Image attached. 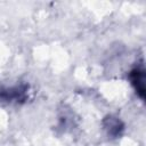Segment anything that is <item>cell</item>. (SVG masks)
<instances>
[{
  "label": "cell",
  "instance_id": "6da1fadb",
  "mask_svg": "<svg viewBox=\"0 0 146 146\" xmlns=\"http://www.w3.org/2000/svg\"><path fill=\"white\" fill-rule=\"evenodd\" d=\"M30 92V87L25 83L3 87L0 89V100L7 103H24L29 99Z\"/></svg>",
  "mask_w": 146,
  "mask_h": 146
},
{
  "label": "cell",
  "instance_id": "7a4b0ae2",
  "mask_svg": "<svg viewBox=\"0 0 146 146\" xmlns=\"http://www.w3.org/2000/svg\"><path fill=\"white\" fill-rule=\"evenodd\" d=\"M130 80L131 83L135 86L136 91L140 95V97H144V90H145V71L144 67H136L130 73Z\"/></svg>",
  "mask_w": 146,
  "mask_h": 146
},
{
  "label": "cell",
  "instance_id": "3957f363",
  "mask_svg": "<svg viewBox=\"0 0 146 146\" xmlns=\"http://www.w3.org/2000/svg\"><path fill=\"white\" fill-rule=\"evenodd\" d=\"M103 124H104V129L106 130L107 135L111 137L120 136L123 130V123L117 117H114V116H107L103 121Z\"/></svg>",
  "mask_w": 146,
  "mask_h": 146
}]
</instances>
